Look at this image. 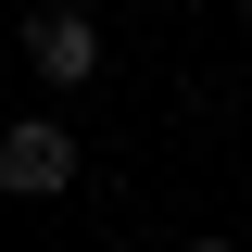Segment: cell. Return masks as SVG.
<instances>
[{
  "instance_id": "obj_1",
  "label": "cell",
  "mask_w": 252,
  "mask_h": 252,
  "mask_svg": "<svg viewBox=\"0 0 252 252\" xmlns=\"http://www.w3.org/2000/svg\"><path fill=\"white\" fill-rule=\"evenodd\" d=\"M63 189H76V126L13 114L0 126V202H63Z\"/></svg>"
},
{
  "instance_id": "obj_2",
  "label": "cell",
  "mask_w": 252,
  "mask_h": 252,
  "mask_svg": "<svg viewBox=\"0 0 252 252\" xmlns=\"http://www.w3.org/2000/svg\"><path fill=\"white\" fill-rule=\"evenodd\" d=\"M26 76H38V89H89V76H101V26H89V0L26 13Z\"/></svg>"
},
{
  "instance_id": "obj_3",
  "label": "cell",
  "mask_w": 252,
  "mask_h": 252,
  "mask_svg": "<svg viewBox=\"0 0 252 252\" xmlns=\"http://www.w3.org/2000/svg\"><path fill=\"white\" fill-rule=\"evenodd\" d=\"M189 252H240V240H189Z\"/></svg>"
},
{
  "instance_id": "obj_4",
  "label": "cell",
  "mask_w": 252,
  "mask_h": 252,
  "mask_svg": "<svg viewBox=\"0 0 252 252\" xmlns=\"http://www.w3.org/2000/svg\"><path fill=\"white\" fill-rule=\"evenodd\" d=\"M0 126H13V89H0Z\"/></svg>"
},
{
  "instance_id": "obj_5",
  "label": "cell",
  "mask_w": 252,
  "mask_h": 252,
  "mask_svg": "<svg viewBox=\"0 0 252 252\" xmlns=\"http://www.w3.org/2000/svg\"><path fill=\"white\" fill-rule=\"evenodd\" d=\"M240 38H252V0H240Z\"/></svg>"
}]
</instances>
